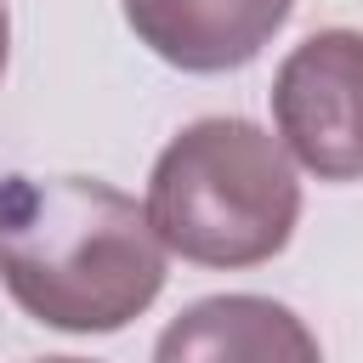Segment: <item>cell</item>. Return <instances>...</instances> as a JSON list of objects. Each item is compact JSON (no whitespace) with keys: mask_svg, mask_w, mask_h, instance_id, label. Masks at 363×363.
Returning <instances> with one entry per match:
<instances>
[{"mask_svg":"<svg viewBox=\"0 0 363 363\" xmlns=\"http://www.w3.org/2000/svg\"><path fill=\"white\" fill-rule=\"evenodd\" d=\"M0 284L45 329L113 335L164 289L147 204L96 176H0Z\"/></svg>","mask_w":363,"mask_h":363,"instance_id":"cell-1","label":"cell"},{"mask_svg":"<svg viewBox=\"0 0 363 363\" xmlns=\"http://www.w3.org/2000/svg\"><path fill=\"white\" fill-rule=\"evenodd\" d=\"M147 221L164 250L199 267L272 261L301 221L289 147L238 113L193 119L153 159Z\"/></svg>","mask_w":363,"mask_h":363,"instance_id":"cell-2","label":"cell"},{"mask_svg":"<svg viewBox=\"0 0 363 363\" xmlns=\"http://www.w3.org/2000/svg\"><path fill=\"white\" fill-rule=\"evenodd\" d=\"M272 119L295 164L318 182L363 176V34L318 28L272 74Z\"/></svg>","mask_w":363,"mask_h":363,"instance_id":"cell-3","label":"cell"},{"mask_svg":"<svg viewBox=\"0 0 363 363\" xmlns=\"http://www.w3.org/2000/svg\"><path fill=\"white\" fill-rule=\"evenodd\" d=\"M130 34L182 74H227L261 57L295 0H119Z\"/></svg>","mask_w":363,"mask_h":363,"instance_id":"cell-4","label":"cell"},{"mask_svg":"<svg viewBox=\"0 0 363 363\" xmlns=\"http://www.w3.org/2000/svg\"><path fill=\"white\" fill-rule=\"evenodd\" d=\"M153 363H323V352L284 301L204 295L164 323Z\"/></svg>","mask_w":363,"mask_h":363,"instance_id":"cell-5","label":"cell"},{"mask_svg":"<svg viewBox=\"0 0 363 363\" xmlns=\"http://www.w3.org/2000/svg\"><path fill=\"white\" fill-rule=\"evenodd\" d=\"M6 45H11V17H6V0H0V74H6Z\"/></svg>","mask_w":363,"mask_h":363,"instance_id":"cell-6","label":"cell"},{"mask_svg":"<svg viewBox=\"0 0 363 363\" xmlns=\"http://www.w3.org/2000/svg\"><path fill=\"white\" fill-rule=\"evenodd\" d=\"M34 363H96V357H34Z\"/></svg>","mask_w":363,"mask_h":363,"instance_id":"cell-7","label":"cell"}]
</instances>
